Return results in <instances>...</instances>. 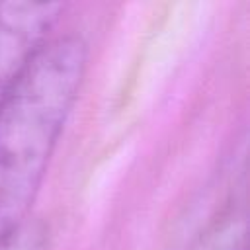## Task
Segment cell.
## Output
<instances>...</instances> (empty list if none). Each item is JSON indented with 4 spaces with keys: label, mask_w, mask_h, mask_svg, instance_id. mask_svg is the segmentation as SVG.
<instances>
[{
    "label": "cell",
    "mask_w": 250,
    "mask_h": 250,
    "mask_svg": "<svg viewBox=\"0 0 250 250\" xmlns=\"http://www.w3.org/2000/svg\"><path fill=\"white\" fill-rule=\"evenodd\" d=\"M86 68L80 35L53 37L0 105V242L29 219Z\"/></svg>",
    "instance_id": "1"
},
{
    "label": "cell",
    "mask_w": 250,
    "mask_h": 250,
    "mask_svg": "<svg viewBox=\"0 0 250 250\" xmlns=\"http://www.w3.org/2000/svg\"><path fill=\"white\" fill-rule=\"evenodd\" d=\"M64 4L0 2V105L53 39Z\"/></svg>",
    "instance_id": "2"
},
{
    "label": "cell",
    "mask_w": 250,
    "mask_h": 250,
    "mask_svg": "<svg viewBox=\"0 0 250 250\" xmlns=\"http://www.w3.org/2000/svg\"><path fill=\"white\" fill-rule=\"evenodd\" d=\"M189 250H246V227L236 211L215 219Z\"/></svg>",
    "instance_id": "3"
},
{
    "label": "cell",
    "mask_w": 250,
    "mask_h": 250,
    "mask_svg": "<svg viewBox=\"0 0 250 250\" xmlns=\"http://www.w3.org/2000/svg\"><path fill=\"white\" fill-rule=\"evenodd\" d=\"M0 250H49V229L39 219H27L0 242Z\"/></svg>",
    "instance_id": "4"
}]
</instances>
